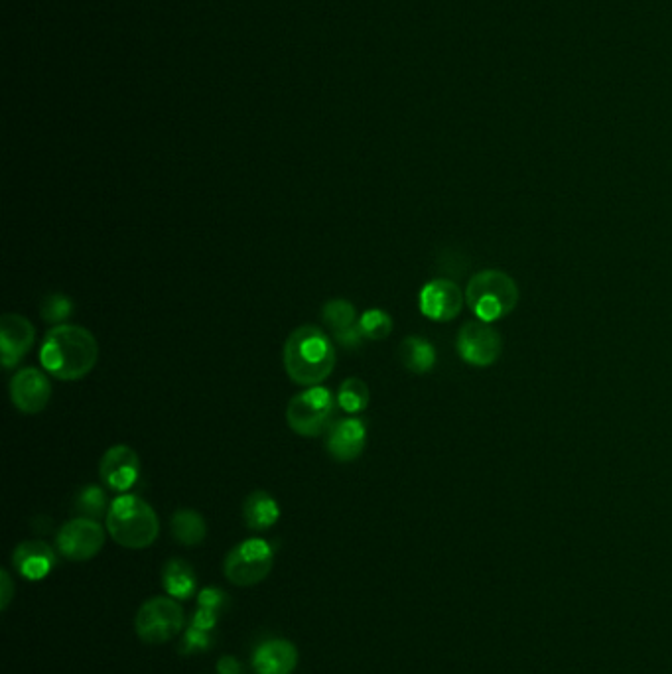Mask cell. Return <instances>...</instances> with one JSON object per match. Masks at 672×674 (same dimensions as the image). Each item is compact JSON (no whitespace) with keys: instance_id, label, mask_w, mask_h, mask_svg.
<instances>
[{"instance_id":"6da1fadb","label":"cell","mask_w":672,"mask_h":674,"mask_svg":"<svg viewBox=\"0 0 672 674\" xmlns=\"http://www.w3.org/2000/svg\"><path fill=\"white\" fill-rule=\"evenodd\" d=\"M99 359V343L95 336L73 324L54 326L42 343L40 363L60 381H79L87 377Z\"/></svg>"},{"instance_id":"7a4b0ae2","label":"cell","mask_w":672,"mask_h":674,"mask_svg":"<svg viewBox=\"0 0 672 674\" xmlns=\"http://www.w3.org/2000/svg\"><path fill=\"white\" fill-rule=\"evenodd\" d=\"M282 359L288 377L296 385L318 387L336 367V347L324 330L306 324L286 337Z\"/></svg>"},{"instance_id":"3957f363","label":"cell","mask_w":672,"mask_h":674,"mask_svg":"<svg viewBox=\"0 0 672 674\" xmlns=\"http://www.w3.org/2000/svg\"><path fill=\"white\" fill-rule=\"evenodd\" d=\"M107 531L117 544L142 550L154 544L160 535V521L156 511L138 495H119L105 517Z\"/></svg>"},{"instance_id":"277c9868","label":"cell","mask_w":672,"mask_h":674,"mask_svg":"<svg viewBox=\"0 0 672 674\" xmlns=\"http://www.w3.org/2000/svg\"><path fill=\"white\" fill-rule=\"evenodd\" d=\"M519 286L513 276L497 269L473 274L466 288V302L481 322H497L509 316L519 304Z\"/></svg>"},{"instance_id":"5b68a950","label":"cell","mask_w":672,"mask_h":674,"mask_svg":"<svg viewBox=\"0 0 672 674\" xmlns=\"http://www.w3.org/2000/svg\"><path fill=\"white\" fill-rule=\"evenodd\" d=\"M337 399L334 393L322 385L306 387L294 395L286 406L288 426L304 438H316L332 426L336 414Z\"/></svg>"},{"instance_id":"8992f818","label":"cell","mask_w":672,"mask_h":674,"mask_svg":"<svg viewBox=\"0 0 672 674\" xmlns=\"http://www.w3.org/2000/svg\"><path fill=\"white\" fill-rule=\"evenodd\" d=\"M274 552L269 542L263 539H247L235 548L225 558L223 572L225 578L241 588L261 584L272 570Z\"/></svg>"},{"instance_id":"52a82bcc","label":"cell","mask_w":672,"mask_h":674,"mask_svg":"<svg viewBox=\"0 0 672 674\" xmlns=\"http://www.w3.org/2000/svg\"><path fill=\"white\" fill-rule=\"evenodd\" d=\"M186 623L184 607L176 598H150L136 613V635L148 645H162L174 639Z\"/></svg>"},{"instance_id":"ba28073f","label":"cell","mask_w":672,"mask_h":674,"mask_svg":"<svg viewBox=\"0 0 672 674\" xmlns=\"http://www.w3.org/2000/svg\"><path fill=\"white\" fill-rule=\"evenodd\" d=\"M456 347L471 367H491L501 357L503 339L489 322L473 320L460 328Z\"/></svg>"},{"instance_id":"9c48e42d","label":"cell","mask_w":672,"mask_h":674,"mask_svg":"<svg viewBox=\"0 0 672 674\" xmlns=\"http://www.w3.org/2000/svg\"><path fill=\"white\" fill-rule=\"evenodd\" d=\"M105 544V531L95 519L87 517H77L68 521L58 537H56V546L60 554H64L68 560L73 562H85L95 558Z\"/></svg>"},{"instance_id":"30bf717a","label":"cell","mask_w":672,"mask_h":674,"mask_svg":"<svg viewBox=\"0 0 672 674\" xmlns=\"http://www.w3.org/2000/svg\"><path fill=\"white\" fill-rule=\"evenodd\" d=\"M466 294L450 278H434L422 286L418 296L420 312L434 322H452L464 310Z\"/></svg>"},{"instance_id":"8fae6325","label":"cell","mask_w":672,"mask_h":674,"mask_svg":"<svg viewBox=\"0 0 672 674\" xmlns=\"http://www.w3.org/2000/svg\"><path fill=\"white\" fill-rule=\"evenodd\" d=\"M52 399V385L40 369L24 367L10 379V401L24 414L42 412Z\"/></svg>"},{"instance_id":"7c38bea8","label":"cell","mask_w":672,"mask_h":674,"mask_svg":"<svg viewBox=\"0 0 672 674\" xmlns=\"http://www.w3.org/2000/svg\"><path fill=\"white\" fill-rule=\"evenodd\" d=\"M99 475L109 489L127 493L140 477V458L127 444L111 446L99 462Z\"/></svg>"},{"instance_id":"4fadbf2b","label":"cell","mask_w":672,"mask_h":674,"mask_svg":"<svg viewBox=\"0 0 672 674\" xmlns=\"http://www.w3.org/2000/svg\"><path fill=\"white\" fill-rule=\"evenodd\" d=\"M367 446V428L359 418H341L332 422L326 434V450L336 462L357 460Z\"/></svg>"},{"instance_id":"5bb4252c","label":"cell","mask_w":672,"mask_h":674,"mask_svg":"<svg viewBox=\"0 0 672 674\" xmlns=\"http://www.w3.org/2000/svg\"><path fill=\"white\" fill-rule=\"evenodd\" d=\"M36 330L32 322L20 314H4L0 320V345H2V367H16L32 349Z\"/></svg>"},{"instance_id":"9a60e30c","label":"cell","mask_w":672,"mask_h":674,"mask_svg":"<svg viewBox=\"0 0 672 674\" xmlns=\"http://www.w3.org/2000/svg\"><path fill=\"white\" fill-rule=\"evenodd\" d=\"M58 558L54 548L44 540H24L12 554L14 568L32 582L44 580L56 566Z\"/></svg>"},{"instance_id":"2e32d148","label":"cell","mask_w":672,"mask_h":674,"mask_svg":"<svg viewBox=\"0 0 672 674\" xmlns=\"http://www.w3.org/2000/svg\"><path fill=\"white\" fill-rule=\"evenodd\" d=\"M298 665V649L286 639H269L253 653L257 674H292Z\"/></svg>"},{"instance_id":"e0dca14e","label":"cell","mask_w":672,"mask_h":674,"mask_svg":"<svg viewBox=\"0 0 672 674\" xmlns=\"http://www.w3.org/2000/svg\"><path fill=\"white\" fill-rule=\"evenodd\" d=\"M243 519L251 531H269L280 519V507L269 491H253L243 505Z\"/></svg>"},{"instance_id":"ac0fdd59","label":"cell","mask_w":672,"mask_h":674,"mask_svg":"<svg viewBox=\"0 0 672 674\" xmlns=\"http://www.w3.org/2000/svg\"><path fill=\"white\" fill-rule=\"evenodd\" d=\"M162 584L170 598L190 600L196 592L198 578L190 562L182 558H170L162 570Z\"/></svg>"},{"instance_id":"d6986e66","label":"cell","mask_w":672,"mask_h":674,"mask_svg":"<svg viewBox=\"0 0 672 674\" xmlns=\"http://www.w3.org/2000/svg\"><path fill=\"white\" fill-rule=\"evenodd\" d=\"M399 357L404 367L414 375L430 373L436 365V349L434 345L420 336L404 337L399 347Z\"/></svg>"},{"instance_id":"ffe728a7","label":"cell","mask_w":672,"mask_h":674,"mask_svg":"<svg viewBox=\"0 0 672 674\" xmlns=\"http://www.w3.org/2000/svg\"><path fill=\"white\" fill-rule=\"evenodd\" d=\"M172 535L184 546H198L207 537L205 519L194 509H178L172 515Z\"/></svg>"},{"instance_id":"44dd1931","label":"cell","mask_w":672,"mask_h":674,"mask_svg":"<svg viewBox=\"0 0 672 674\" xmlns=\"http://www.w3.org/2000/svg\"><path fill=\"white\" fill-rule=\"evenodd\" d=\"M109 499L105 489H101L99 485H85L77 491L75 499H73V509L87 519H103L109 513Z\"/></svg>"},{"instance_id":"7402d4cb","label":"cell","mask_w":672,"mask_h":674,"mask_svg":"<svg viewBox=\"0 0 672 674\" xmlns=\"http://www.w3.org/2000/svg\"><path fill=\"white\" fill-rule=\"evenodd\" d=\"M337 406L341 410H345L347 414H359L369 406V387L365 381L357 379V377H349L345 379L339 389H337Z\"/></svg>"},{"instance_id":"603a6c76","label":"cell","mask_w":672,"mask_h":674,"mask_svg":"<svg viewBox=\"0 0 672 674\" xmlns=\"http://www.w3.org/2000/svg\"><path fill=\"white\" fill-rule=\"evenodd\" d=\"M322 320L326 322L328 328L334 330V334H339V332H345L357 326V312L349 300L336 298L324 304Z\"/></svg>"},{"instance_id":"cb8c5ba5","label":"cell","mask_w":672,"mask_h":674,"mask_svg":"<svg viewBox=\"0 0 672 674\" xmlns=\"http://www.w3.org/2000/svg\"><path fill=\"white\" fill-rule=\"evenodd\" d=\"M357 326H359L361 336L365 339H371V341L387 339L393 332V318L385 310L371 308V310L363 312Z\"/></svg>"},{"instance_id":"d4e9b609","label":"cell","mask_w":672,"mask_h":674,"mask_svg":"<svg viewBox=\"0 0 672 674\" xmlns=\"http://www.w3.org/2000/svg\"><path fill=\"white\" fill-rule=\"evenodd\" d=\"M73 314V302L66 294L60 292H52L48 294L42 304H40V316L44 322L54 324V326H62L66 324Z\"/></svg>"},{"instance_id":"484cf974","label":"cell","mask_w":672,"mask_h":674,"mask_svg":"<svg viewBox=\"0 0 672 674\" xmlns=\"http://www.w3.org/2000/svg\"><path fill=\"white\" fill-rule=\"evenodd\" d=\"M213 645V635L211 631H205V629H200L196 625H190L184 633V639L180 643V653L182 655H192V653H202V651H207L211 649Z\"/></svg>"},{"instance_id":"4316f807","label":"cell","mask_w":672,"mask_h":674,"mask_svg":"<svg viewBox=\"0 0 672 674\" xmlns=\"http://www.w3.org/2000/svg\"><path fill=\"white\" fill-rule=\"evenodd\" d=\"M198 604L202 607H209L217 613H223V609L227 607V594L219 588H205L200 592Z\"/></svg>"},{"instance_id":"83f0119b","label":"cell","mask_w":672,"mask_h":674,"mask_svg":"<svg viewBox=\"0 0 672 674\" xmlns=\"http://www.w3.org/2000/svg\"><path fill=\"white\" fill-rule=\"evenodd\" d=\"M219 617H221V613H217V611H213L209 607L200 606L198 607V611H196V615H194V619H192V625L205 629V631H213V627L217 625Z\"/></svg>"},{"instance_id":"f1b7e54d","label":"cell","mask_w":672,"mask_h":674,"mask_svg":"<svg viewBox=\"0 0 672 674\" xmlns=\"http://www.w3.org/2000/svg\"><path fill=\"white\" fill-rule=\"evenodd\" d=\"M0 588H2V600H0V607L6 609L8 604L12 602V596H14V582L10 578V574L6 570L0 572Z\"/></svg>"},{"instance_id":"f546056e","label":"cell","mask_w":672,"mask_h":674,"mask_svg":"<svg viewBox=\"0 0 672 674\" xmlns=\"http://www.w3.org/2000/svg\"><path fill=\"white\" fill-rule=\"evenodd\" d=\"M217 673L219 674H243V667L237 659L233 657H221L217 663Z\"/></svg>"}]
</instances>
